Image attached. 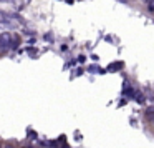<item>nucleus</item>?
I'll return each instance as SVG.
<instances>
[{
  "instance_id": "nucleus-1",
  "label": "nucleus",
  "mask_w": 154,
  "mask_h": 148,
  "mask_svg": "<svg viewBox=\"0 0 154 148\" xmlns=\"http://www.w3.org/2000/svg\"><path fill=\"white\" fill-rule=\"evenodd\" d=\"M10 47H12L10 34H2V35H0V53H5Z\"/></svg>"
},
{
  "instance_id": "nucleus-2",
  "label": "nucleus",
  "mask_w": 154,
  "mask_h": 148,
  "mask_svg": "<svg viewBox=\"0 0 154 148\" xmlns=\"http://www.w3.org/2000/svg\"><path fill=\"white\" fill-rule=\"evenodd\" d=\"M144 4L147 5V8H149L151 12H154V0H144Z\"/></svg>"
},
{
  "instance_id": "nucleus-3",
  "label": "nucleus",
  "mask_w": 154,
  "mask_h": 148,
  "mask_svg": "<svg viewBox=\"0 0 154 148\" xmlns=\"http://www.w3.org/2000/svg\"><path fill=\"white\" fill-rule=\"evenodd\" d=\"M152 125H154V118H152Z\"/></svg>"
},
{
  "instance_id": "nucleus-4",
  "label": "nucleus",
  "mask_w": 154,
  "mask_h": 148,
  "mask_svg": "<svg viewBox=\"0 0 154 148\" xmlns=\"http://www.w3.org/2000/svg\"><path fill=\"white\" fill-rule=\"evenodd\" d=\"M0 148H4V146H2V145H0Z\"/></svg>"
},
{
  "instance_id": "nucleus-5",
  "label": "nucleus",
  "mask_w": 154,
  "mask_h": 148,
  "mask_svg": "<svg viewBox=\"0 0 154 148\" xmlns=\"http://www.w3.org/2000/svg\"><path fill=\"white\" fill-rule=\"evenodd\" d=\"M123 2H126V0H123Z\"/></svg>"
},
{
  "instance_id": "nucleus-6",
  "label": "nucleus",
  "mask_w": 154,
  "mask_h": 148,
  "mask_svg": "<svg viewBox=\"0 0 154 148\" xmlns=\"http://www.w3.org/2000/svg\"><path fill=\"white\" fill-rule=\"evenodd\" d=\"M143 2H144V0H143Z\"/></svg>"
}]
</instances>
